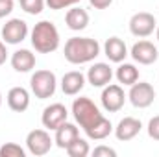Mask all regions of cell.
Returning a JSON list of instances; mask_svg holds the SVG:
<instances>
[{"mask_svg": "<svg viewBox=\"0 0 159 157\" xmlns=\"http://www.w3.org/2000/svg\"><path fill=\"white\" fill-rule=\"evenodd\" d=\"M72 115L91 141H104L113 131L111 120L104 117L98 105L87 96H80L72 102Z\"/></svg>", "mask_w": 159, "mask_h": 157, "instance_id": "1", "label": "cell"}, {"mask_svg": "<svg viewBox=\"0 0 159 157\" xmlns=\"http://www.w3.org/2000/svg\"><path fill=\"white\" fill-rule=\"evenodd\" d=\"M63 54L70 65H85L100 56V44L93 37H70L65 43Z\"/></svg>", "mask_w": 159, "mask_h": 157, "instance_id": "2", "label": "cell"}, {"mask_svg": "<svg viewBox=\"0 0 159 157\" xmlns=\"http://www.w3.org/2000/svg\"><path fill=\"white\" fill-rule=\"evenodd\" d=\"M30 41L35 52L39 54H50L59 48V32L54 22L50 20H41L37 22L32 32H30Z\"/></svg>", "mask_w": 159, "mask_h": 157, "instance_id": "3", "label": "cell"}, {"mask_svg": "<svg viewBox=\"0 0 159 157\" xmlns=\"http://www.w3.org/2000/svg\"><path fill=\"white\" fill-rule=\"evenodd\" d=\"M56 87H57V78L52 70H35L30 78V89H32V94L39 100H46V98H52L54 92H56Z\"/></svg>", "mask_w": 159, "mask_h": 157, "instance_id": "4", "label": "cell"}, {"mask_svg": "<svg viewBox=\"0 0 159 157\" xmlns=\"http://www.w3.org/2000/svg\"><path fill=\"white\" fill-rule=\"evenodd\" d=\"M128 98L131 102L133 107L137 109H146L154 104L156 100V91L152 87V83L148 81H135L131 87H129V92H128Z\"/></svg>", "mask_w": 159, "mask_h": 157, "instance_id": "5", "label": "cell"}, {"mask_svg": "<svg viewBox=\"0 0 159 157\" xmlns=\"http://www.w3.org/2000/svg\"><path fill=\"white\" fill-rule=\"evenodd\" d=\"M126 92L122 89V85L117 83H107L100 94V102H102V107L107 111V113H117L124 107L126 104Z\"/></svg>", "mask_w": 159, "mask_h": 157, "instance_id": "6", "label": "cell"}, {"mask_svg": "<svg viewBox=\"0 0 159 157\" xmlns=\"http://www.w3.org/2000/svg\"><path fill=\"white\" fill-rule=\"evenodd\" d=\"M52 144H54V141L46 129H32L26 135V148L32 155H46L50 152Z\"/></svg>", "mask_w": 159, "mask_h": 157, "instance_id": "7", "label": "cell"}, {"mask_svg": "<svg viewBox=\"0 0 159 157\" xmlns=\"http://www.w3.org/2000/svg\"><path fill=\"white\" fill-rule=\"evenodd\" d=\"M156 28H157V20L148 11H139L129 19V32L135 37H148L156 32Z\"/></svg>", "mask_w": 159, "mask_h": 157, "instance_id": "8", "label": "cell"}, {"mask_svg": "<svg viewBox=\"0 0 159 157\" xmlns=\"http://www.w3.org/2000/svg\"><path fill=\"white\" fill-rule=\"evenodd\" d=\"M28 24L22 19H9L2 26V41L6 44H19L28 37Z\"/></svg>", "mask_w": 159, "mask_h": 157, "instance_id": "9", "label": "cell"}, {"mask_svg": "<svg viewBox=\"0 0 159 157\" xmlns=\"http://www.w3.org/2000/svg\"><path fill=\"white\" fill-rule=\"evenodd\" d=\"M129 56H131L133 61L139 63V65H154L159 57V52H157V46H156L154 43L143 39V41H139V43H135V44L131 46Z\"/></svg>", "mask_w": 159, "mask_h": 157, "instance_id": "10", "label": "cell"}, {"mask_svg": "<svg viewBox=\"0 0 159 157\" xmlns=\"http://www.w3.org/2000/svg\"><path fill=\"white\" fill-rule=\"evenodd\" d=\"M69 118V111L63 104H50L43 109V115H41V122L46 129L50 131H56L65 120Z\"/></svg>", "mask_w": 159, "mask_h": 157, "instance_id": "11", "label": "cell"}, {"mask_svg": "<svg viewBox=\"0 0 159 157\" xmlns=\"http://www.w3.org/2000/svg\"><path fill=\"white\" fill-rule=\"evenodd\" d=\"M113 129H115V137L119 139L120 142H128V141H133L141 133L143 124H141L139 118H135V117H124L117 124V128H113Z\"/></svg>", "mask_w": 159, "mask_h": 157, "instance_id": "12", "label": "cell"}, {"mask_svg": "<svg viewBox=\"0 0 159 157\" xmlns=\"http://www.w3.org/2000/svg\"><path fill=\"white\" fill-rule=\"evenodd\" d=\"M87 83H91L93 87H100L104 89L107 83H111L113 78V69L107 63H94L91 65V69L87 70Z\"/></svg>", "mask_w": 159, "mask_h": 157, "instance_id": "13", "label": "cell"}, {"mask_svg": "<svg viewBox=\"0 0 159 157\" xmlns=\"http://www.w3.org/2000/svg\"><path fill=\"white\" fill-rule=\"evenodd\" d=\"M35 63H37L35 54L32 50H28V48H20V50H15L11 54V67H13L15 72L26 74V72L35 69Z\"/></svg>", "mask_w": 159, "mask_h": 157, "instance_id": "14", "label": "cell"}, {"mask_svg": "<svg viewBox=\"0 0 159 157\" xmlns=\"http://www.w3.org/2000/svg\"><path fill=\"white\" fill-rule=\"evenodd\" d=\"M7 107L15 113H24L30 107V92L24 87H11L6 96Z\"/></svg>", "mask_w": 159, "mask_h": 157, "instance_id": "15", "label": "cell"}, {"mask_svg": "<svg viewBox=\"0 0 159 157\" xmlns=\"http://www.w3.org/2000/svg\"><path fill=\"white\" fill-rule=\"evenodd\" d=\"M85 83H87V78L80 70H70V72L63 74V78H61V91L67 96H76L83 91Z\"/></svg>", "mask_w": 159, "mask_h": 157, "instance_id": "16", "label": "cell"}, {"mask_svg": "<svg viewBox=\"0 0 159 157\" xmlns=\"http://www.w3.org/2000/svg\"><path fill=\"white\" fill-rule=\"evenodd\" d=\"M104 54H106V57L111 63H122L129 56L126 43L120 37H109V39L106 41L104 43Z\"/></svg>", "mask_w": 159, "mask_h": 157, "instance_id": "17", "label": "cell"}, {"mask_svg": "<svg viewBox=\"0 0 159 157\" xmlns=\"http://www.w3.org/2000/svg\"><path fill=\"white\" fill-rule=\"evenodd\" d=\"M78 137H80L78 126H76V124H72V122H69V120H65V122L56 129L54 142H56V146H57V148L67 150V146H69L72 141H76Z\"/></svg>", "mask_w": 159, "mask_h": 157, "instance_id": "18", "label": "cell"}, {"mask_svg": "<svg viewBox=\"0 0 159 157\" xmlns=\"http://www.w3.org/2000/svg\"><path fill=\"white\" fill-rule=\"evenodd\" d=\"M65 24H67V28L72 30V32H81V30H85L87 24H89V13H87L85 9H81V7L72 6V7L67 11V15H65Z\"/></svg>", "mask_w": 159, "mask_h": 157, "instance_id": "19", "label": "cell"}, {"mask_svg": "<svg viewBox=\"0 0 159 157\" xmlns=\"http://www.w3.org/2000/svg\"><path fill=\"white\" fill-rule=\"evenodd\" d=\"M115 76H117L120 85L131 87L135 81H139V69L133 63H124L122 61V63H119V69H117Z\"/></svg>", "mask_w": 159, "mask_h": 157, "instance_id": "20", "label": "cell"}, {"mask_svg": "<svg viewBox=\"0 0 159 157\" xmlns=\"http://www.w3.org/2000/svg\"><path fill=\"white\" fill-rule=\"evenodd\" d=\"M69 157H87L91 154V148H89V142L85 141V139H76V141H72L69 146H67V150H65Z\"/></svg>", "mask_w": 159, "mask_h": 157, "instance_id": "21", "label": "cell"}, {"mask_svg": "<svg viewBox=\"0 0 159 157\" xmlns=\"http://www.w3.org/2000/svg\"><path fill=\"white\" fill-rule=\"evenodd\" d=\"M26 150L17 142H6L0 146V157H24Z\"/></svg>", "mask_w": 159, "mask_h": 157, "instance_id": "22", "label": "cell"}, {"mask_svg": "<svg viewBox=\"0 0 159 157\" xmlns=\"http://www.w3.org/2000/svg\"><path fill=\"white\" fill-rule=\"evenodd\" d=\"M20 9L26 11L28 15H39L46 6V0H19Z\"/></svg>", "mask_w": 159, "mask_h": 157, "instance_id": "23", "label": "cell"}, {"mask_svg": "<svg viewBox=\"0 0 159 157\" xmlns=\"http://www.w3.org/2000/svg\"><path fill=\"white\" fill-rule=\"evenodd\" d=\"M80 2H81V0H46V6H48L50 9L57 11V9L72 7V6H76V4H80Z\"/></svg>", "mask_w": 159, "mask_h": 157, "instance_id": "24", "label": "cell"}, {"mask_svg": "<svg viewBox=\"0 0 159 157\" xmlns=\"http://www.w3.org/2000/svg\"><path fill=\"white\" fill-rule=\"evenodd\" d=\"M146 131H148V137L154 139V141H159V115L150 118L148 126H146Z\"/></svg>", "mask_w": 159, "mask_h": 157, "instance_id": "25", "label": "cell"}, {"mask_svg": "<svg viewBox=\"0 0 159 157\" xmlns=\"http://www.w3.org/2000/svg\"><path fill=\"white\" fill-rule=\"evenodd\" d=\"M93 155L94 157H117V152L113 150V148H109V146H96L94 150H93Z\"/></svg>", "mask_w": 159, "mask_h": 157, "instance_id": "26", "label": "cell"}, {"mask_svg": "<svg viewBox=\"0 0 159 157\" xmlns=\"http://www.w3.org/2000/svg\"><path fill=\"white\" fill-rule=\"evenodd\" d=\"M15 2L13 0H0V19H6L7 15H11Z\"/></svg>", "mask_w": 159, "mask_h": 157, "instance_id": "27", "label": "cell"}, {"mask_svg": "<svg viewBox=\"0 0 159 157\" xmlns=\"http://www.w3.org/2000/svg\"><path fill=\"white\" fill-rule=\"evenodd\" d=\"M89 4L94 7V9H106L113 4V0H89Z\"/></svg>", "mask_w": 159, "mask_h": 157, "instance_id": "28", "label": "cell"}, {"mask_svg": "<svg viewBox=\"0 0 159 157\" xmlns=\"http://www.w3.org/2000/svg\"><path fill=\"white\" fill-rule=\"evenodd\" d=\"M7 61V48H6V43L0 41V67Z\"/></svg>", "mask_w": 159, "mask_h": 157, "instance_id": "29", "label": "cell"}, {"mask_svg": "<svg viewBox=\"0 0 159 157\" xmlns=\"http://www.w3.org/2000/svg\"><path fill=\"white\" fill-rule=\"evenodd\" d=\"M156 37H157V41H159V26L156 28Z\"/></svg>", "mask_w": 159, "mask_h": 157, "instance_id": "30", "label": "cell"}, {"mask_svg": "<svg viewBox=\"0 0 159 157\" xmlns=\"http://www.w3.org/2000/svg\"><path fill=\"white\" fill-rule=\"evenodd\" d=\"M0 107H2V92H0Z\"/></svg>", "mask_w": 159, "mask_h": 157, "instance_id": "31", "label": "cell"}]
</instances>
